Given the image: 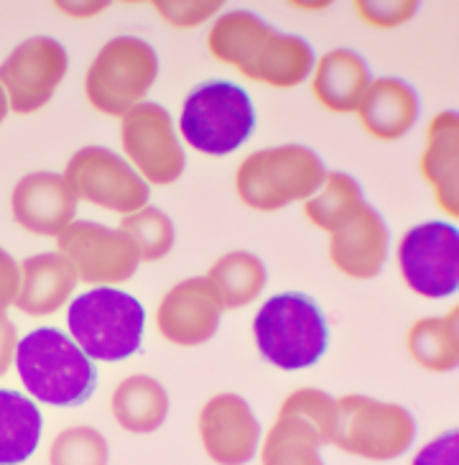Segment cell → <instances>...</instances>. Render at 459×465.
Returning <instances> with one entry per match:
<instances>
[{
  "label": "cell",
  "mask_w": 459,
  "mask_h": 465,
  "mask_svg": "<svg viewBox=\"0 0 459 465\" xmlns=\"http://www.w3.org/2000/svg\"><path fill=\"white\" fill-rule=\"evenodd\" d=\"M108 438L90 424H72L49 445V465H108Z\"/></svg>",
  "instance_id": "f546056e"
},
{
  "label": "cell",
  "mask_w": 459,
  "mask_h": 465,
  "mask_svg": "<svg viewBox=\"0 0 459 465\" xmlns=\"http://www.w3.org/2000/svg\"><path fill=\"white\" fill-rule=\"evenodd\" d=\"M169 407L171 401L166 386L149 373H133L122 379L110 397L112 420L133 435H151L161 430L169 417Z\"/></svg>",
  "instance_id": "7402d4cb"
},
{
  "label": "cell",
  "mask_w": 459,
  "mask_h": 465,
  "mask_svg": "<svg viewBox=\"0 0 459 465\" xmlns=\"http://www.w3.org/2000/svg\"><path fill=\"white\" fill-rule=\"evenodd\" d=\"M200 440L217 465H248L260 448V422L240 394H215L200 411Z\"/></svg>",
  "instance_id": "5bb4252c"
},
{
  "label": "cell",
  "mask_w": 459,
  "mask_h": 465,
  "mask_svg": "<svg viewBox=\"0 0 459 465\" xmlns=\"http://www.w3.org/2000/svg\"><path fill=\"white\" fill-rule=\"evenodd\" d=\"M14 363L24 389L49 407H80L97 386L95 363L56 328L31 330L21 338Z\"/></svg>",
  "instance_id": "6da1fadb"
},
{
  "label": "cell",
  "mask_w": 459,
  "mask_h": 465,
  "mask_svg": "<svg viewBox=\"0 0 459 465\" xmlns=\"http://www.w3.org/2000/svg\"><path fill=\"white\" fill-rule=\"evenodd\" d=\"M77 203L80 200L62 174L31 172L18 179L11 192V215L24 231L56 238L77 220Z\"/></svg>",
  "instance_id": "2e32d148"
},
{
  "label": "cell",
  "mask_w": 459,
  "mask_h": 465,
  "mask_svg": "<svg viewBox=\"0 0 459 465\" xmlns=\"http://www.w3.org/2000/svg\"><path fill=\"white\" fill-rule=\"evenodd\" d=\"M77 276L59 253H36L21 261V287L15 310L31 317H49L67 307L77 289Z\"/></svg>",
  "instance_id": "d6986e66"
},
{
  "label": "cell",
  "mask_w": 459,
  "mask_h": 465,
  "mask_svg": "<svg viewBox=\"0 0 459 465\" xmlns=\"http://www.w3.org/2000/svg\"><path fill=\"white\" fill-rule=\"evenodd\" d=\"M298 8H314V11H322L327 8V3H297Z\"/></svg>",
  "instance_id": "74e56055"
},
{
  "label": "cell",
  "mask_w": 459,
  "mask_h": 465,
  "mask_svg": "<svg viewBox=\"0 0 459 465\" xmlns=\"http://www.w3.org/2000/svg\"><path fill=\"white\" fill-rule=\"evenodd\" d=\"M54 8L64 11L72 18H93V15H100L108 3H54Z\"/></svg>",
  "instance_id": "d590c367"
},
{
  "label": "cell",
  "mask_w": 459,
  "mask_h": 465,
  "mask_svg": "<svg viewBox=\"0 0 459 465\" xmlns=\"http://www.w3.org/2000/svg\"><path fill=\"white\" fill-rule=\"evenodd\" d=\"M159 54L146 39L122 34L103 44L84 74L87 103L108 115L122 118L128 110L146 103L151 87L159 80Z\"/></svg>",
  "instance_id": "5b68a950"
},
{
  "label": "cell",
  "mask_w": 459,
  "mask_h": 465,
  "mask_svg": "<svg viewBox=\"0 0 459 465\" xmlns=\"http://www.w3.org/2000/svg\"><path fill=\"white\" fill-rule=\"evenodd\" d=\"M0 315H8V307H5L3 302H0Z\"/></svg>",
  "instance_id": "f35d334b"
},
{
  "label": "cell",
  "mask_w": 459,
  "mask_h": 465,
  "mask_svg": "<svg viewBox=\"0 0 459 465\" xmlns=\"http://www.w3.org/2000/svg\"><path fill=\"white\" fill-rule=\"evenodd\" d=\"M122 159L146 184L169 187L187 169V153L176 134L171 113L159 103H141L121 118Z\"/></svg>",
  "instance_id": "9c48e42d"
},
{
  "label": "cell",
  "mask_w": 459,
  "mask_h": 465,
  "mask_svg": "<svg viewBox=\"0 0 459 465\" xmlns=\"http://www.w3.org/2000/svg\"><path fill=\"white\" fill-rule=\"evenodd\" d=\"M421 177L432 187L436 207L449 220L459 218V115L454 110L436 113L426 128L421 153Z\"/></svg>",
  "instance_id": "e0dca14e"
},
{
  "label": "cell",
  "mask_w": 459,
  "mask_h": 465,
  "mask_svg": "<svg viewBox=\"0 0 459 465\" xmlns=\"http://www.w3.org/2000/svg\"><path fill=\"white\" fill-rule=\"evenodd\" d=\"M153 11L174 28H197L222 14L220 0H156Z\"/></svg>",
  "instance_id": "1f68e13d"
},
{
  "label": "cell",
  "mask_w": 459,
  "mask_h": 465,
  "mask_svg": "<svg viewBox=\"0 0 459 465\" xmlns=\"http://www.w3.org/2000/svg\"><path fill=\"white\" fill-rule=\"evenodd\" d=\"M411 465H459V435L457 430H449L444 435L426 442Z\"/></svg>",
  "instance_id": "836d02e7"
},
{
  "label": "cell",
  "mask_w": 459,
  "mask_h": 465,
  "mask_svg": "<svg viewBox=\"0 0 459 465\" xmlns=\"http://www.w3.org/2000/svg\"><path fill=\"white\" fill-rule=\"evenodd\" d=\"M210 287L215 289L222 310H240L248 307L263 294L269 272L266 263L250 251H230L217 259L204 276Z\"/></svg>",
  "instance_id": "484cf974"
},
{
  "label": "cell",
  "mask_w": 459,
  "mask_h": 465,
  "mask_svg": "<svg viewBox=\"0 0 459 465\" xmlns=\"http://www.w3.org/2000/svg\"><path fill=\"white\" fill-rule=\"evenodd\" d=\"M121 231L133 241L141 263H156L171 253L176 243V228L171 218L159 207L146 205L121 220Z\"/></svg>",
  "instance_id": "f1b7e54d"
},
{
  "label": "cell",
  "mask_w": 459,
  "mask_h": 465,
  "mask_svg": "<svg viewBox=\"0 0 459 465\" xmlns=\"http://www.w3.org/2000/svg\"><path fill=\"white\" fill-rule=\"evenodd\" d=\"M69 54L54 36H28L0 64V87L5 90L8 108L18 115H31L54 97L64 83Z\"/></svg>",
  "instance_id": "7c38bea8"
},
{
  "label": "cell",
  "mask_w": 459,
  "mask_h": 465,
  "mask_svg": "<svg viewBox=\"0 0 459 465\" xmlns=\"http://www.w3.org/2000/svg\"><path fill=\"white\" fill-rule=\"evenodd\" d=\"M337 432L332 445L355 458L373 463L396 460L411 450L416 440V420L401 404L347 394L337 399Z\"/></svg>",
  "instance_id": "52a82bcc"
},
{
  "label": "cell",
  "mask_w": 459,
  "mask_h": 465,
  "mask_svg": "<svg viewBox=\"0 0 459 465\" xmlns=\"http://www.w3.org/2000/svg\"><path fill=\"white\" fill-rule=\"evenodd\" d=\"M327 166L322 156L301 143H281L248 153L235 172L240 203L258 213H276L307 203L322 190Z\"/></svg>",
  "instance_id": "7a4b0ae2"
},
{
  "label": "cell",
  "mask_w": 459,
  "mask_h": 465,
  "mask_svg": "<svg viewBox=\"0 0 459 465\" xmlns=\"http://www.w3.org/2000/svg\"><path fill=\"white\" fill-rule=\"evenodd\" d=\"M260 465H325L322 440L309 424L294 417H276L260 442Z\"/></svg>",
  "instance_id": "4316f807"
},
{
  "label": "cell",
  "mask_w": 459,
  "mask_h": 465,
  "mask_svg": "<svg viewBox=\"0 0 459 465\" xmlns=\"http://www.w3.org/2000/svg\"><path fill=\"white\" fill-rule=\"evenodd\" d=\"M373 83L370 67L352 49H332L317 59L311 72V93L317 103L329 113H355L365 90Z\"/></svg>",
  "instance_id": "ffe728a7"
},
{
  "label": "cell",
  "mask_w": 459,
  "mask_h": 465,
  "mask_svg": "<svg viewBox=\"0 0 459 465\" xmlns=\"http://www.w3.org/2000/svg\"><path fill=\"white\" fill-rule=\"evenodd\" d=\"M15 348H18V330L8 315H0V376H5L14 366Z\"/></svg>",
  "instance_id": "e575fe53"
},
{
  "label": "cell",
  "mask_w": 459,
  "mask_h": 465,
  "mask_svg": "<svg viewBox=\"0 0 459 465\" xmlns=\"http://www.w3.org/2000/svg\"><path fill=\"white\" fill-rule=\"evenodd\" d=\"M398 272L414 294L444 300L459 287V231L454 223L429 220L405 232L396 251Z\"/></svg>",
  "instance_id": "30bf717a"
},
{
  "label": "cell",
  "mask_w": 459,
  "mask_h": 465,
  "mask_svg": "<svg viewBox=\"0 0 459 465\" xmlns=\"http://www.w3.org/2000/svg\"><path fill=\"white\" fill-rule=\"evenodd\" d=\"M314 64H317V54L304 36L273 31L245 77L276 90H291L304 80H309Z\"/></svg>",
  "instance_id": "603a6c76"
},
{
  "label": "cell",
  "mask_w": 459,
  "mask_h": 465,
  "mask_svg": "<svg viewBox=\"0 0 459 465\" xmlns=\"http://www.w3.org/2000/svg\"><path fill=\"white\" fill-rule=\"evenodd\" d=\"M459 310L452 307L446 315L421 317L405 332L408 356L421 369L432 373L454 371L459 363Z\"/></svg>",
  "instance_id": "cb8c5ba5"
},
{
  "label": "cell",
  "mask_w": 459,
  "mask_h": 465,
  "mask_svg": "<svg viewBox=\"0 0 459 465\" xmlns=\"http://www.w3.org/2000/svg\"><path fill=\"white\" fill-rule=\"evenodd\" d=\"M355 11L363 18L365 24H370L373 28H396L408 24L414 14L419 11V3L416 0H386V3H373V0H365V3H355Z\"/></svg>",
  "instance_id": "d6a6232c"
},
{
  "label": "cell",
  "mask_w": 459,
  "mask_h": 465,
  "mask_svg": "<svg viewBox=\"0 0 459 465\" xmlns=\"http://www.w3.org/2000/svg\"><path fill=\"white\" fill-rule=\"evenodd\" d=\"M222 304L204 276H190L169 289L156 307V330L163 341L181 348L204 345L217 335Z\"/></svg>",
  "instance_id": "4fadbf2b"
},
{
  "label": "cell",
  "mask_w": 459,
  "mask_h": 465,
  "mask_svg": "<svg viewBox=\"0 0 459 465\" xmlns=\"http://www.w3.org/2000/svg\"><path fill=\"white\" fill-rule=\"evenodd\" d=\"M56 253L87 287H121L141 266L133 241L121 228H108L95 220H72L56 235Z\"/></svg>",
  "instance_id": "ba28073f"
},
{
  "label": "cell",
  "mask_w": 459,
  "mask_h": 465,
  "mask_svg": "<svg viewBox=\"0 0 459 465\" xmlns=\"http://www.w3.org/2000/svg\"><path fill=\"white\" fill-rule=\"evenodd\" d=\"M44 417L34 399L0 389V465H21L41 442Z\"/></svg>",
  "instance_id": "d4e9b609"
},
{
  "label": "cell",
  "mask_w": 459,
  "mask_h": 465,
  "mask_svg": "<svg viewBox=\"0 0 459 465\" xmlns=\"http://www.w3.org/2000/svg\"><path fill=\"white\" fill-rule=\"evenodd\" d=\"M179 128L181 138L194 151L207 156H228L253 134L256 108L240 84L210 80L187 95Z\"/></svg>",
  "instance_id": "8992f818"
},
{
  "label": "cell",
  "mask_w": 459,
  "mask_h": 465,
  "mask_svg": "<svg viewBox=\"0 0 459 465\" xmlns=\"http://www.w3.org/2000/svg\"><path fill=\"white\" fill-rule=\"evenodd\" d=\"M8 113H11V108H8V97H5V90L0 87V125L8 118Z\"/></svg>",
  "instance_id": "8d00e7d4"
},
{
  "label": "cell",
  "mask_w": 459,
  "mask_h": 465,
  "mask_svg": "<svg viewBox=\"0 0 459 465\" xmlns=\"http://www.w3.org/2000/svg\"><path fill=\"white\" fill-rule=\"evenodd\" d=\"M365 203L363 187L345 172H327L325 184L304 203V215L314 228L332 232Z\"/></svg>",
  "instance_id": "83f0119b"
},
{
  "label": "cell",
  "mask_w": 459,
  "mask_h": 465,
  "mask_svg": "<svg viewBox=\"0 0 459 465\" xmlns=\"http://www.w3.org/2000/svg\"><path fill=\"white\" fill-rule=\"evenodd\" d=\"M273 31L276 28L253 11H225L212 21L207 49L217 62L235 67L245 77Z\"/></svg>",
  "instance_id": "44dd1931"
},
{
  "label": "cell",
  "mask_w": 459,
  "mask_h": 465,
  "mask_svg": "<svg viewBox=\"0 0 459 465\" xmlns=\"http://www.w3.org/2000/svg\"><path fill=\"white\" fill-rule=\"evenodd\" d=\"M337 414V399L322 391V389H309V386L291 391L278 410V417H294L298 422L309 424L311 430L319 435L322 445L335 442Z\"/></svg>",
  "instance_id": "4dcf8cb0"
},
{
  "label": "cell",
  "mask_w": 459,
  "mask_h": 465,
  "mask_svg": "<svg viewBox=\"0 0 459 465\" xmlns=\"http://www.w3.org/2000/svg\"><path fill=\"white\" fill-rule=\"evenodd\" d=\"M357 121L367 136L378 141H398L419 121V95L401 77H378L365 90L357 105Z\"/></svg>",
  "instance_id": "ac0fdd59"
},
{
  "label": "cell",
  "mask_w": 459,
  "mask_h": 465,
  "mask_svg": "<svg viewBox=\"0 0 459 465\" xmlns=\"http://www.w3.org/2000/svg\"><path fill=\"white\" fill-rule=\"evenodd\" d=\"M69 338L90 361H125L141 348L146 310L118 287H93L69 302Z\"/></svg>",
  "instance_id": "3957f363"
},
{
  "label": "cell",
  "mask_w": 459,
  "mask_h": 465,
  "mask_svg": "<svg viewBox=\"0 0 459 465\" xmlns=\"http://www.w3.org/2000/svg\"><path fill=\"white\" fill-rule=\"evenodd\" d=\"M253 338L260 356L281 371L319 363L329 345V328L319 304L298 292L276 294L253 317Z\"/></svg>",
  "instance_id": "277c9868"
},
{
  "label": "cell",
  "mask_w": 459,
  "mask_h": 465,
  "mask_svg": "<svg viewBox=\"0 0 459 465\" xmlns=\"http://www.w3.org/2000/svg\"><path fill=\"white\" fill-rule=\"evenodd\" d=\"M327 251L339 274L355 282H367L376 279L388 261L391 231L378 210L365 200L355 215L345 220L337 231L329 232Z\"/></svg>",
  "instance_id": "9a60e30c"
},
{
  "label": "cell",
  "mask_w": 459,
  "mask_h": 465,
  "mask_svg": "<svg viewBox=\"0 0 459 465\" xmlns=\"http://www.w3.org/2000/svg\"><path fill=\"white\" fill-rule=\"evenodd\" d=\"M67 184L77 200L108 213L131 215L149 205L151 187L121 153L105 146H84L64 166Z\"/></svg>",
  "instance_id": "8fae6325"
}]
</instances>
